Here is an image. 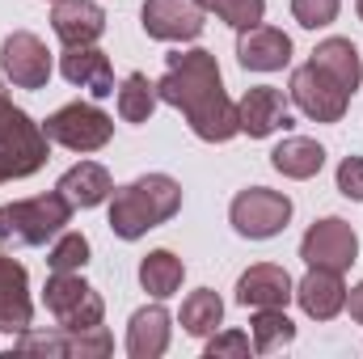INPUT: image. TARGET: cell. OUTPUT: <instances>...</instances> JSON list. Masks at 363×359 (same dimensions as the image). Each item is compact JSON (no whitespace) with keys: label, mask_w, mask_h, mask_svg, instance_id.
I'll use <instances>...</instances> for the list:
<instances>
[{"label":"cell","mask_w":363,"mask_h":359,"mask_svg":"<svg viewBox=\"0 0 363 359\" xmlns=\"http://www.w3.org/2000/svg\"><path fill=\"white\" fill-rule=\"evenodd\" d=\"M186 279V263H182L174 250H152L140 258V287L152 296V300H169Z\"/></svg>","instance_id":"obj_23"},{"label":"cell","mask_w":363,"mask_h":359,"mask_svg":"<svg viewBox=\"0 0 363 359\" xmlns=\"http://www.w3.org/2000/svg\"><path fill=\"white\" fill-rule=\"evenodd\" d=\"M355 13H359V21H363V0H355Z\"/></svg>","instance_id":"obj_36"},{"label":"cell","mask_w":363,"mask_h":359,"mask_svg":"<svg viewBox=\"0 0 363 359\" xmlns=\"http://www.w3.org/2000/svg\"><path fill=\"white\" fill-rule=\"evenodd\" d=\"M347 309H351V321L363 326V283H355V287L347 292Z\"/></svg>","instance_id":"obj_35"},{"label":"cell","mask_w":363,"mask_h":359,"mask_svg":"<svg viewBox=\"0 0 363 359\" xmlns=\"http://www.w3.org/2000/svg\"><path fill=\"white\" fill-rule=\"evenodd\" d=\"M182 211V182L169 174H144L110 194V233L118 241H140Z\"/></svg>","instance_id":"obj_2"},{"label":"cell","mask_w":363,"mask_h":359,"mask_svg":"<svg viewBox=\"0 0 363 359\" xmlns=\"http://www.w3.org/2000/svg\"><path fill=\"white\" fill-rule=\"evenodd\" d=\"M228 220H233L237 237H245V241H271L291 220V199L283 190L245 186V190H237V199L228 207Z\"/></svg>","instance_id":"obj_5"},{"label":"cell","mask_w":363,"mask_h":359,"mask_svg":"<svg viewBox=\"0 0 363 359\" xmlns=\"http://www.w3.org/2000/svg\"><path fill=\"white\" fill-rule=\"evenodd\" d=\"M351 97H355V93L342 89V85H338L325 68H317L313 60L291 72V101H296V110H300L304 118H313V123H342Z\"/></svg>","instance_id":"obj_7"},{"label":"cell","mask_w":363,"mask_h":359,"mask_svg":"<svg viewBox=\"0 0 363 359\" xmlns=\"http://www.w3.org/2000/svg\"><path fill=\"white\" fill-rule=\"evenodd\" d=\"M220 321H224V300L211 287H199L182 300V330L190 338H211Z\"/></svg>","instance_id":"obj_24"},{"label":"cell","mask_w":363,"mask_h":359,"mask_svg":"<svg viewBox=\"0 0 363 359\" xmlns=\"http://www.w3.org/2000/svg\"><path fill=\"white\" fill-rule=\"evenodd\" d=\"M64 343H68V355L77 359H106L114 351V338L106 326H89V330H64Z\"/></svg>","instance_id":"obj_29"},{"label":"cell","mask_w":363,"mask_h":359,"mask_svg":"<svg viewBox=\"0 0 363 359\" xmlns=\"http://www.w3.org/2000/svg\"><path fill=\"white\" fill-rule=\"evenodd\" d=\"M169 334H174L169 309L165 304H144L127 321V355L131 359H161L169 351Z\"/></svg>","instance_id":"obj_18"},{"label":"cell","mask_w":363,"mask_h":359,"mask_svg":"<svg viewBox=\"0 0 363 359\" xmlns=\"http://www.w3.org/2000/svg\"><path fill=\"white\" fill-rule=\"evenodd\" d=\"M300 258L308 267L325 270H351L359 258V233L342 220V216H321L308 224V233L300 237Z\"/></svg>","instance_id":"obj_8"},{"label":"cell","mask_w":363,"mask_h":359,"mask_svg":"<svg viewBox=\"0 0 363 359\" xmlns=\"http://www.w3.org/2000/svg\"><path fill=\"white\" fill-rule=\"evenodd\" d=\"M157 97L165 106H178L190 131L207 144H228L233 136H241L237 101H228L224 81H220V64L203 47L174 51L165 60V77L157 81Z\"/></svg>","instance_id":"obj_1"},{"label":"cell","mask_w":363,"mask_h":359,"mask_svg":"<svg viewBox=\"0 0 363 359\" xmlns=\"http://www.w3.org/2000/svg\"><path fill=\"white\" fill-rule=\"evenodd\" d=\"M287 300H296V283L274 263H258L237 279V304L241 309H287Z\"/></svg>","instance_id":"obj_16"},{"label":"cell","mask_w":363,"mask_h":359,"mask_svg":"<svg viewBox=\"0 0 363 359\" xmlns=\"http://www.w3.org/2000/svg\"><path fill=\"white\" fill-rule=\"evenodd\" d=\"M250 334H254V351L271 355L279 347H287L296 338V326L283 309H254V321H250Z\"/></svg>","instance_id":"obj_26"},{"label":"cell","mask_w":363,"mask_h":359,"mask_svg":"<svg viewBox=\"0 0 363 359\" xmlns=\"http://www.w3.org/2000/svg\"><path fill=\"white\" fill-rule=\"evenodd\" d=\"M0 72L13 89H47L51 81V51L38 34L13 30L0 43Z\"/></svg>","instance_id":"obj_9"},{"label":"cell","mask_w":363,"mask_h":359,"mask_svg":"<svg viewBox=\"0 0 363 359\" xmlns=\"http://www.w3.org/2000/svg\"><path fill=\"white\" fill-rule=\"evenodd\" d=\"M34 321V300H30V275L17 258L0 254V334H21Z\"/></svg>","instance_id":"obj_15"},{"label":"cell","mask_w":363,"mask_h":359,"mask_svg":"<svg viewBox=\"0 0 363 359\" xmlns=\"http://www.w3.org/2000/svg\"><path fill=\"white\" fill-rule=\"evenodd\" d=\"M338 190L347 199L363 203V157H342L338 161Z\"/></svg>","instance_id":"obj_33"},{"label":"cell","mask_w":363,"mask_h":359,"mask_svg":"<svg viewBox=\"0 0 363 359\" xmlns=\"http://www.w3.org/2000/svg\"><path fill=\"white\" fill-rule=\"evenodd\" d=\"M43 131H47L51 144H60V148H68V153H97V148L110 144L114 118H110L106 110H97L93 101H68V106H60V110L43 123Z\"/></svg>","instance_id":"obj_6"},{"label":"cell","mask_w":363,"mask_h":359,"mask_svg":"<svg viewBox=\"0 0 363 359\" xmlns=\"http://www.w3.org/2000/svg\"><path fill=\"white\" fill-rule=\"evenodd\" d=\"M157 85L144 72H127V81L118 85V118L123 123H148L157 110Z\"/></svg>","instance_id":"obj_25"},{"label":"cell","mask_w":363,"mask_h":359,"mask_svg":"<svg viewBox=\"0 0 363 359\" xmlns=\"http://www.w3.org/2000/svg\"><path fill=\"white\" fill-rule=\"evenodd\" d=\"M72 220V203L60 190L34 194V199H17L0 207V250H17V245H47L55 241Z\"/></svg>","instance_id":"obj_3"},{"label":"cell","mask_w":363,"mask_h":359,"mask_svg":"<svg viewBox=\"0 0 363 359\" xmlns=\"http://www.w3.org/2000/svg\"><path fill=\"white\" fill-rule=\"evenodd\" d=\"M60 72H64L68 85L89 89L93 97H110V93H114V64H110V55L97 51V47H64Z\"/></svg>","instance_id":"obj_19"},{"label":"cell","mask_w":363,"mask_h":359,"mask_svg":"<svg viewBox=\"0 0 363 359\" xmlns=\"http://www.w3.org/2000/svg\"><path fill=\"white\" fill-rule=\"evenodd\" d=\"M47 131L43 123H34L21 106H13V97L0 89V148L13 153L30 174H38L47 165Z\"/></svg>","instance_id":"obj_10"},{"label":"cell","mask_w":363,"mask_h":359,"mask_svg":"<svg viewBox=\"0 0 363 359\" xmlns=\"http://www.w3.org/2000/svg\"><path fill=\"white\" fill-rule=\"evenodd\" d=\"M271 165L283 174V178L308 182V178H317V174L325 170V148H321L317 140H308V136H287L283 144H274Z\"/></svg>","instance_id":"obj_21"},{"label":"cell","mask_w":363,"mask_h":359,"mask_svg":"<svg viewBox=\"0 0 363 359\" xmlns=\"http://www.w3.org/2000/svg\"><path fill=\"white\" fill-rule=\"evenodd\" d=\"M237 118H241V131H245L250 140H267V136H274V131L291 127L287 101H283V93L271 89V85L245 89V97L237 101Z\"/></svg>","instance_id":"obj_17"},{"label":"cell","mask_w":363,"mask_h":359,"mask_svg":"<svg viewBox=\"0 0 363 359\" xmlns=\"http://www.w3.org/2000/svg\"><path fill=\"white\" fill-rule=\"evenodd\" d=\"M17 355H68V343H64V330H47V334H34V330H21L17 343H13Z\"/></svg>","instance_id":"obj_30"},{"label":"cell","mask_w":363,"mask_h":359,"mask_svg":"<svg viewBox=\"0 0 363 359\" xmlns=\"http://www.w3.org/2000/svg\"><path fill=\"white\" fill-rule=\"evenodd\" d=\"M338 9H342V0H291V17L304 30H321V26L338 21Z\"/></svg>","instance_id":"obj_31"},{"label":"cell","mask_w":363,"mask_h":359,"mask_svg":"<svg viewBox=\"0 0 363 359\" xmlns=\"http://www.w3.org/2000/svg\"><path fill=\"white\" fill-rule=\"evenodd\" d=\"M237 60L245 72H279L291 64V38L279 26H250L237 30Z\"/></svg>","instance_id":"obj_12"},{"label":"cell","mask_w":363,"mask_h":359,"mask_svg":"<svg viewBox=\"0 0 363 359\" xmlns=\"http://www.w3.org/2000/svg\"><path fill=\"white\" fill-rule=\"evenodd\" d=\"M51 30L64 47H93L106 34V9L97 0H55Z\"/></svg>","instance_id":"obj_14"},{"label":"cell","mask_w":363,"mask_h":359,"mask_svg":"<svg viewBox=\"0 0 363 359\" xmlns=\"http://www.w3.org/2000/svg\"><path fill=\"white\" fill-rule=\"evenodd\" d=\"M51 4H55V0H51Z\"/></svg>","instance_id":"obj_37"},{"label":"cell","mask_w":363,"mask_h":359,"mask_svg":"<svg viewBox=\"0 0 363 359\" xmlns=\"http://www.w3.org/2000/svg\"><path fill=\"white\" fill-rule=\"evenodd\" d=\"M199 9L216 13L233 30H250V26H258L267 17V0H199Z\"/></svg>","instance_id":"obj_28"},{"label":"cell","mask_w":363,"mask_h":359,"mask_svg":"<svg viewBox=\"0 0 363 359\" xmlns=\"http://www.w3.org/2000/svg\"><path fill=\"white\" fill-rule=\"evenodd\" d=\"M55 190H60L72 207H101V203L114 194V178H110L106 165H97V161H81V165H72L64 178L55 182Z\"/></svg>","instance_id":"obj_20"},{"label":"cell","mask_w":363,"mask_h":359,"mask_svg":"<svg viewBox=\"0 0 363 359\" xmlns=\"http://www.w3.org/2000/svg\"><path fill=\"white\" fill-rule=\"evenodd\" d=\"M203 17L199 0H144L140 9V26L157 43H194L207 26Z\"/></svg>","instance_id":"obj_11"},{"label":"cell","mask_w":363,"mask_h":359,"mask_svg":"<svg viewBox=\"0 0 363 359\" xmlns=\"http://www.w3.org/2000/svg\"><path fill=\"white\" fill-rule=\"evenodd\" d=\"M21 178H30V170H26L13 153L0 148V186H4V182H21Z\"/></svg>","instance_id":"obj_34"},{"label":"cell","mask_w":363,"mask_h":359,"mask_svg":"<svg viewBox=\"0 0 363 359\" xmlns=\"http://www.w3.org/2000/svg\"><path fill=\"white\" fill-rule=\"evenodd\" d=\"M43 304L60 330H89V326H101V317H106L101 296L77 270H51V279L43 287Z\"/></svg>","instance_id":"obj_4"},{"label":"cell","mask_w":363,"mask_h":359,"mask_svg":"<svg viewBox=\"0 0 363 359\" xmlns=\"http://www.w3.org/2000/svg\"><path fill=\"white\" fill-rule=\"evenodd\" d=\"M89 237L77 233V228H64L55 241H51V254H47V267L51 270H85L89 263Z\"/></svg>","instance_id":"obj_27"},{"label":"cell","mask_w":363,"mask_h":359,"mask_svg":"<svg viewBox=\"0 0 363 359\" xmlns=\"http://www.w3.org/2000/svg\"><path fill=\"white\" fill-rule=\"evenodd\" d=\"M254 355V338L241 330H224L207 338V359H250Z\"/></svg>","instance_id":"obj_32"},{"label":"cell","mask_w":363,"mask_h":359,"mask_svg":"<svg viewBox=\"0 0 363 359\" xmlns=\"http://www.w3.org/2000/svg\"><path fill=\"white\" fill-rule=\"evenodd\" d=\"M313 64L325 68L342 89L355 93L363 85V60H359V47H355L351 38H325V43H317Z\"/></svg>","instance_id":"obj_22"},{"label":"cell","mask_w":363,"mask_h":359,"mask_svg":"<svg viewBox=\"0 0 363 359\" xmlns=\"http://www.w3.org/2000/svg\"><path fill=\"white\" fill-rule=\"evenodd\" d=\"M296 304H300L304 317H313V321H334V317L347 309V283H342V270L308 267V275L296 283Z\"/></svg>","instance_id":"obj_13"}]
</instances>
